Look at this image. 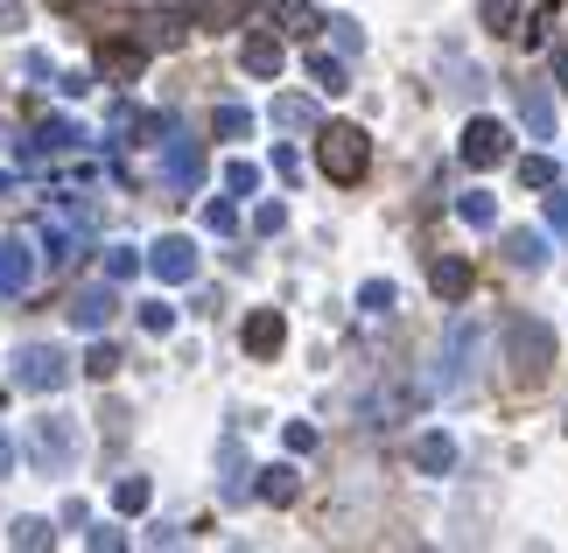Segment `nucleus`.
<instances>
[{
    "label": "nucleus",
    "instance_id": "f257e3e1",
    "mask_svg": "<svg viewBox=\"0 0 568 553\" xmlns=\"http://www.w3.org/2000/svg\"><path fill=\"white\" fill-rule=\"evenodd\" d=\"M42 246H50L57 267H78L84 253H92V204H78V196H57V204H42Z\"/></svg>",
    "mask_w": 568,
    "mask_h": 553
},
{
    "label": "nucleus",
    "instance_id": "f03ea898",
    "mask_svg": "<svg viewBox=\"0 0 568 553\" xmlns=\"http://www.w3.org/2000/svg\"><path fill=\"white\" fill-rule=\"evenodd\" d=\"M316 168L331 175V183H365V168H373V141H365V126H352V120L316 126Z\"/></svg>",
    "mask_w": 568,
    "mask_h": 553
},
{
    "label": "nucleus",
    "instance_id": "7ed1b4c3",
    "mask_svg": "<svg viewBox=\"0 0 568 553\" xmlns=\"http://www.w3.org/2000/svg\"><path fill=\"white\" fill-rule=\"evenodd\" d=\"M506 358H513V379L519 386H540L555 371V329L534 322V316H513L506 322Z\"/></svg>",
    "mask_w": 568,
    "mask_h": 553
},
{
    "label": "nucleus",
    "instance_id": "20e7f679",
    "mask_svg": "<svg viewBox=\"0 0 568 553\" xmlns=\"http://www.w3.org/2000/svg\"><path fill=\"white\" fill-rule=\"evenodd\" d=\"M84 134H78V120H42L29 141L14 147V175H50V162H63V154H78Z\"/></svg>",
    "mask_w": 568,
    "mask_h": 553
},
{
    "label": "nucleus",
    "instance_id": "39448f33",
    "mask_svg": "<svg viewBox=\"0 0 568 553\" xmlns=\"http://www.w3.org/2000/svg\"><path fill=\"white\" fill-rule=\"evenodd\" d=\"M14 386L21 392H63L71 386V358L57 344H21L14 350Z\"/></svg>",
    "mask_w": 568,
    "mask_h": 553
},
{
    "label": "nucleus",
    "instance_id": "423d86ee",
    "mask_svg": "<svg viewBox=\"0 0 568 553\" xmlns=\"http://www.w3.org/2000/svg\"><path fill=\"white\" fill-rule=\"evenodd\" d=\"M162 183L176 190V196H190L196 183H204V141L183 134V126H169V134H162Z\"/></svg>",
    "mask_w": 568,
    "mask_h": 553
},
{
    "label": "nucleus",
    "instance_id": "0eeeda50",
    "mask_svg": "<svg viewBox=\"0 0 568 553\" xmlns=\"http://www.w3.org/2000/svg\"><path fill=\"white\" fill-rule=\"evenodd\" d=\"M477 344H485V329H477L470 316H456V322H449V344H443V371H435V386H443V392H464V386H470Z\"/></svg>",
    "mask_w": 568,
    "mask_h": 553
},
{
    "label": "nucleus",
    "instance_id": "6e6552de",
    "mask_svg": "<svg viewBox=\"0 0 568 553\" xmlns=\"http://www.w3.org/2000/svg\"><path fill=\"white\" fill-rule=\"evenodd\" d=\"M29 455L42 462V470H71V462H78V420L42 413L36 428H29Z\"/></svg>",
    "mask_w": 568,
    "mask_h": 553
},
{
    "label": "nucleus",
    "instance_id": "1a4fd4ad",
    "mask_svg": "<svg viewBox=\"0 0 568 553\" xmlns=\"http://www.w3.org/2000/svg\"><path fill=\"white\" fill-rule=\"evenodd\" d=\"M36 267H42V259H36V238H21V232L0 238V295H8V301L36 287Z\"/></svg>",
    "mask_w": 568,
    "mask_h": 553
},
{
    "label": "nucleus",
    "instance_id": "9d476101",
    "mask_svg": "<svg viewBox=\"0 0 568 553\" xmlns=\"http://www.w3.org/2000/svg\"><path fill=\"white\" fill-rule=\"evenodd\" d=\"M456 154H464L470 168H498V162L513 154V134H506V120H470V126H464V147H456Z\"/></svg>",
    "mask_w": 568,
    "mask_h": 553
},
{
    "label": "nucleus",
    "instance_id": "9b49d317",
    "mask_svg": "<svg viewBox=\"0 0 568 553\" xmlns=\"http://www.w3.org/2000/svg\"><path fill=\"white\" fill-rule=\"evenodd\" d=\"M190 29H196L190 8H141V14H134V35L148 42V50H176Z\"/></svg>",
    "mask_w": 568,
    "mask_h": 553
},
{
    "label": "nucleus",
    "instance_id": "f8f14e48",
    "mask_svg": "<svg viewBox=\"0 0 568 553\" xmlns=\"http://www.w3.org/2000/svg\"><path fill=\"white\" fill-rule=\"evenodd\" d=\"M148 267H155V280H196V246L183 232H169V238H155V246H148Z\"/></svg>",
    "mask_w": 568,
    "mask_h": 553
},
{
    "label": "nucleus",
    "instance_id": "ddd939ff",
    "mask_svg": "<svg viewBox=\"0 0 568 553\" xmlns=\"http://www.w3.org/2000/svg\"><path fill=\"white\" fill-rule=\"evenodd\" d=\"M148 57H155V50H148L141 35H134V42H99V78H105V84H134V78L148 71Z\"/></svg>",
    "mask_w": 568,
    "mask_h": 553
},
{
    "label": "nucleus",
    "instance_id": "4468645a",
    "mask_svg": "<svg viewBox=\"0 0 568 553\" xmlns=\"http://www.w3.org/2000/svg\"><path fill=\"white\" fill-rule=\"evenodd\" d=\"M113 308H120V295H113V287H78V301H71V322L99 337V329L113 322Z\"/></svg>",
    "mask_w": 568,
    "mask_h": 553
},
{
    "label": "nucleus",
    "instance_id": "2eb2a0df",
    "mask_svg": "<svg viewBox=\"0 0 568 553\" xmlns=\"http://www.w3.org/2000/svg\"><path fill=\"white\" fill-rule=\"evenodd\" d=\"M281 344H288V322H281V308H253V316H246V350H253V358H274Z\"/></svg>",
    "mask_w": 568,
    "mask_h": 553
},
{
    "label": "nucleus",
    "instance_id": "dca6fc26",
    "mask_svg": "<svg viewBox=\"0 0 568 553\" xmlns=\"http://www.w3.org/2000/svg\"><path fill=\"white\" fill-rule=\"evenodd\" d=\"M239 63H246L253 78H281V63H288V50H281V35L253 29V35H246V50H239Z\"/></svg>",
    "mask_w": 568,
    "mask_h": 553
},
{
    "label": "nucleus",
    "instance_id": "f3484780",
    "mask_svg": "<svg viewBox=\"0 0 568 553\" xmlns=\"http://www.w3.org/2000/svg\"><path fill=\"white\" fill-rule=\"evenodd\" d=\"M519 120H527L534 141H555V99L540 84H519Z\"/></svg>",
    "mask_w": 568,
    "mask_h": 553
},
{
    "label": "nucleus",
    "instance_id": "a211bd4d",
    "mask_svg": "<svg viewBox=\"0 0 568 553\" xmlns=\"http://www.w3.org/2000/svg\"><path fill=\"white\" fill-rule=\"evenodd\" d=\"M428 287H435V295H443V301H464V295H470V259L443 253V259H435V267H428Z\"/></svg>",
    "mask_w": 568,
    "mask_h": 553
},
{
    "label": "nucleus",
    "instance_id": "6ab92c4d",
    "mask_svg": "<svg viewBox=\"0 0 568 553\" xmlns=\"http://www.w3.org/2000/svg\"><path fill=\"white\" fill-rule=\"evenodd\" d=\"M506 259L519 274H540V267H548V238H540V232H506Z\"/></svg>",
    "mask_w": 568,
    "mask_h": 553
},
{
    "label": "nucleus",
    "instance_id": "aec40b11",
    "mask_svg": "<svg viewBox=\"0 0 568 553\" xmlns=\"http://www.w3.org/2000/svg\"><path fill=\"white\" fill-rule=\"evenodd\" d=\"M190 21L196 29H239V21H246V0H190Z\"/></svg>",
    "mask_w": 568,
    "mask_h": 553
},
{
    "label": "nucleus",
    "instance_id": "412c9836",
    "mask_svg": "<svg viewBox=\"0 0 568 553\" xmlns=\"http://www.w3.org/2000/svg\"><path fill=\"white\" fill-rule=\"evenodd\" d=\"M253 491L267 498V504H295V498H302V477L288 470V462H274V470H260V483H253Z\"/></svg>",
    "mask_w": 568,
    "mask_h": 553
},
{
    "label": "nucleus",
    "instance_id": "4be33fe9",
    "mask_svg": "<svg viewBox=\"0 0 568 553\" xmlns=\"http://www.w3.org/2000/svg\"><path fill=\"white\" fill-rule=\"evenodd\" d=\"M456 217H464L470 232H491V225H498V196H485V190H464V196H456Z\"/></svg>",
    "mask_w": 568,
    "mask_h": 553
},
{
    "label": "nucleus",
    "instance_id": "5701e85b",
    "mask_svg": "<svg viewBox=\"0 0 568 553\" xmlns=\"http://www.w3.org/2000/svg\"><path fill=\"white\" fill-rule=\"evenodd\" d=\"M274 14H281V29H288V35H302V42H310V35L323 29V14L310 8V0H274Z\"/></svg>",
    "mask_w": 568,
    "mask_h": 553
},
{
    "label": "nucleus",
    "instance_id": "b1692460",
    "mask_svg": "<svg viewBox=\"0 0 568 553\" xmlns=\"http://www.w3.org/2000/svg\"><path fill=\"white\" fill-rule=\"evenodd\" d=\"M414 462H422L428 477H443L449 462H456V441L449 434H422V441H414Z\"/></svg>",
    "mask_w": 568,
    "mask_h": 553
},
{
    "label": "nucleus",
    "instance_id": "393cba45",
    "mask_svg": "<svg viewBox=\"0 0 568 553\" xmlns=\"http://www.w3.org/2000/svg\"><path fill=\"white\" fill-rule=\"evenodd\" d=\"M274 126H288V134H310V126H316V105L310 99H274Z\"/></svg>",
    "mask_w": 568,
    "mask_h": 553
},
{
    "label": "nucleus",
    "instance_id": "a878e982",
    "mask_svg": "<svg viewBox=\"0 0 568 553\" xmlns=\"http://www.w3.org/2000/svg\"><path fill=\"white\" fill-rule=\"evenodd\" d=\"M148 498H155V483H148V477H120V483H113V504H120L126 519L148 512Z\"/></svg>",
    "mask_w": 568,
    "mask_h": 553
},
{
    "label": "nucleus",
    "instance_id": "bb28decb",
    "mask_svg": "<svg viewBox=\"0 0 568 553\" xmlns=\"http://www.w3.org/2000/svg\"><path fill=\"white\" fill-rule=\"evenodd\" d=\"M50 540H57V533H50V519H14V525H8V546H29V553H42Z\"/></svg>",
    "mask_w": 568,
    "mask_h": 553
},
{
    "label": "nucleus",
    "instance_id": "cd10ccee",
    "mask_svg": "<svg viewBox=\"0 0 568 553\" xmlns=\"http://www.w3.org/2000/svg\"><path fill=\"white\" fill-rule=\"evenodd\" d=\"M211 126H217V141H246L253 134V113H246V105H217Z\"/></svg>",
    "mask_w": 568,
    "mask_h": 553
},
{
    "label": "nucleus",
    "instance_id": "c85d7f7f",
    "mask_svg": "<svg viewBox=\"0 0 568 553\" xmlns=\"http://www.w3.org/2000/svg\"><path fill=\"white\" fill-rule=\"evenodd\" d=\"M141 274V253L134 246H105V280H134Z\"/></svg>",
    "mask_w": 568,
    "mask_h": 553
},
{
    "label": "nucleus",
    "instance_id": "c756f323",
    "mask_svg": "<svg viewBox=\"0 0 568 553\" xmlns=\"http://www.w3.org/2000/svg\"><path fill=\"white\" fill-rule=\"evenodd\" d=\"M310 78L323 84V92H344V63H337L331 50H316V57H310Z\"/></svg>",
    "mask_w": 568,
    "mask_h": 553
},
{
    "label": "nucleus",
    "instance_id": "7c9ffc66",
    "mask_svg": "<svg viewBox=\"0 0 568 553\" xmlns=\"http://www.w3.org/2000/svg\"><path fill=\"white\" fill-rule=\"evenodd\" d=\"M519 183H527V190H555V162H548V154H527V162H519Z\"/></svg>",
    "mask_w": 568,
    "mask_h": 553
},
{
    "label": "nucleus",
    "instance_id": "2f4dec72",
    "mask_svg": "<svg viewBox=\"0 0 568 553\" xmlns=\"http://www.w3.org/2000/svg\"><path fill=\"white\" fill-rule=\"evenodd\" d=\"M141 329H148V337H169V329H176V308H169V301H141Z\"/></svg>",
    "mask_w": 568,
    "mask_h": 553
},
{
    "label": "nucleus",
    "instance_id": "473e14b6",
    "mask_svg": "<svg viewBox=\"0 0 568 553\" xmlns=\"http://www.w3.org/2000/svg\"><path fill=\"white\" fill-rule=\"evenodd\" d=\"M84 371H92V379L105 386V379L120 371V350H113V344H92V350H84Z\"/></svg>",
    "mask_w": 568,
    "mask_h": 553
},
{
    "label": "nucleus",
    "instance_id": "72a5a7b5",
    "mask_svg": "<svg viewBox=\"0 0 568 553\" xmlns=\"http://www.w3.org/2000/svg\"><path fill=\"white\" fill-rule=\"evenodd\" d=\"M358 308H365V316H386V308H393V280H365L358 287Z\"/></svg>",
    "mask_w": 568,
    "mask_h": 553
},
{
    "label": "nucleus",
    "instance_id": "f704fd0d",
    "mask_svg": "<svg viewBox=\"0 0 568 553\" xmlns=\"http://www.w3.org/2000/svg\"><path fill=\"white\" fill-rule=\"evenodd\" d=\"M225 190H232V196H253V190H260V168H253V162H232V168H225Z\"/></svg>",
    "mask_w": 568,
    "mask_h": 553
},
{
    "label": "nucleus",
    "instance_id": "c9c22d12",
    "mask_svg": "<svg viewBox=\"0 0 568 553\" xmlns=\"http://www.w3.org/2000/svg\"><path fill=\"white\" fill-rule=\"evenodd\" d=\"M281 225H288V204H260V211H253V232H260V238H274Z\"/></svg>",
    "mask_w": 568,
    "mask_h": 553
},
{
    "label": "nucleus",
    "instance_id": "e433bc0d",
    "mask_svg": "<svg viewBox=\"0 0 568 553\" xmlns=\"http://www.w3.org/2000/svg\"><path fill=\"white\" fill-rule=\"evenodd\" d=\"M204 225H211L217 238H225V232H239V211L225 204V196H217V204H204Z\"/></svg>",
    "mask_w": 568,
    "mask_h": 553
},
{
    "label": "nucleus",
    "instance_id": "4c0bfd02",
    "mask_svg": "<svg viewBox=\"0 0 568 553\" xmlns=\"http://www.w3.org/2000/svg\"><path fill=\"white\" fill-rule=\"evenodd\" d=\"M477 8H485L491 29H513V21H519V0H477Z\"/></svg>",
    "mask_w": 568,
    "mask_h": 553
},
{
    "label": "nucleus",
    "instance_id": "58836bf2",
    "mask_svg": "<svg viewBox=\"0 0 568 553\" xmlns=\"http://www.w3.org/2000/svg\"><path fill=\"white\" fill-rule=\"evenodd\" d=\"M288 449H295V455L316 449V428H310V420H288Z\"/></svg>",
    "mask_w": 568,
    "mask_h": 553
},
{
    "label": "nucleus",
    "instance_id": "ea45409f",
    "mask_svg": "<svg viewBox=\"0 0 568 553\" xmlns=\"http://www.w3.org/2000/svg\"><path fill=\"white\" fill-rule=\"evenodd\" d=\"M92 546H99V553H120V546H126V533H120V525H99Z\"/></svg>",
    "mask_w": 568,
    "mask_h": 553
},
{
    "label": "nucleus",
    "instance_id": "a19ab883",
    "mask_svg": "<svg viewBox=\"0 0 568 553\" xmlns=\"http://www.w3.org/2000/svg\"><path fill=\"white\" fill-rule=\"evenodd\" d=\"M548 225H555V232H568V196H561V190L548 196Z\"/></svg>",
    "mask_w": 568,
    "mask_h": 553
},
{
    "label": "nucleus",
    "instance_id": "79ce46f5",
    "mask_svg": "<svg viewBox=\"0 0 568 553\" xmlns=\"http://www.w3.org/2000/svg\"><path fill=\"white\" fill-rule=\"evenodd\" d=\"M0 29H21V0H0Z\"/></svg>",
    "mask_w": 568,
    "mask_h": 553
},
{
    "label": "nucleus",
    "instance_id": "37998d69",
    "mask_svg": "<svg viewBox=\"0 0 568 553\" xmlns=\"http://www.w3.org/2000/svg\"><path fill=\"white\" fill-rule=\"evenodd\" d=\"M14 470V441H8V428H0V477Z\"/></svg>",
    "mask_w": 568,
    "mask_h": 553
},
{
    "label": "nucleus",
    "instance_id": "c03bdc74",
    "mask_svg": "<svg viewBox=\"0 0 568 553\" xmlns=\"http://www.w3.org/2000/svg\"><path fill=\"white\" fill-rule=\"evenodd\" d=\"M8 196H14V175H8V168H0V204H8Z\"/></svg>",
    "mask_w": 568,
    "mask_h": 553
},
{
    "label": "nucleus",
    "instance_id": "a18cd8bd",
    "mask_svg": "<svg viewBox=\"0 0 568 553\" xmlns=\"http://www.w3.org/2000/svg\"><path fill=\"white\" fill-rule=\"evenodd\" d=\"M50 8H57V14H78V8H84V0H50Z\"/></svg>",
    "mask_w": 568,
    "mask_h": 553
}]
</instances>
